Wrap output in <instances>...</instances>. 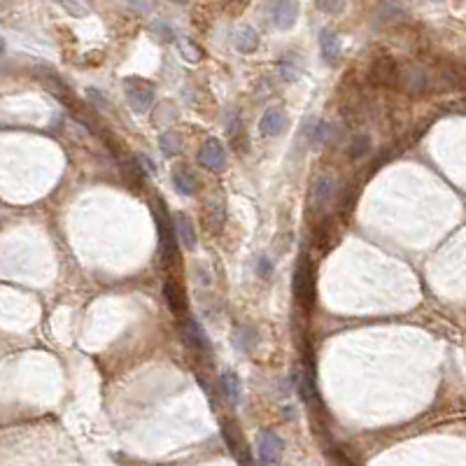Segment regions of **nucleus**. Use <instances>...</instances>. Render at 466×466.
Segmentation results:
<instances>
[{"label": "nucleus", "mask_w": 466, "mask_h": 466, "mask_svg": "<svg viewBox=\"0 0 466 466\" xmlns=\"http://www.w3.org/2000/svg\"><path fill=\"white\" fill-rule=\"evenodd\" d=\"M254 343H256L254 329H250V327H241V329H238V334H236V347L241 350V352H250V350L254 347Z\"/></svg>", "instance_id": "20"}, {"label": "nucleus", "mask_w": 466, "mask_h": 466, "mask_svg": "<svg viewBox=\"0 0 466 466\" xmlns=\"http://www.w3.org/2000/svg\"><path fill=\"white\" fill-rule=\"evenodd\" d=\"M163 296H165V301H168V308H170V312H173L175 317L185 315V310H187V296H185V292H182L180 282L173 280V278L165 280Z\"/></svg>", "instance_id": "10"}, {"label": "nucleus", "mask_w": 466, "mask_h": 466, "mask_svg": "<svg viewBox=\"0 0 466 466\" xmlns=\"http://www.w3.org/2000/svg\"><path fill=\"white\" fill-rule=\"evenodd\" d=\"M287 124H290V119H287V114L282 112L278 108H268L266 112L261 114V121H259V131L263 136L268 138H275L280 136V133L287 131Z\"/></svg>", "instance_id": "8"}, {"label": "nucleus", "mask_w": 466, "mask_h": 466, "mask_svg": "<svg viewBox=\"0 0 466 466\" xmlns=\"http://www.w3.org/2000/svg\"><path fill=\"white\" fill-rule=\"evenodd\" d=\"M177 52L180 57L187 61V63H199L203 59V49H201L192 38H180L177 40Z\"/></svg>", "instance_id": "16"}, {"label": "nucleus", "mask_w": 466, "mask_h": 466, "mask_svg": "<svg viewBox=\"0 0 466 466\" xmlns=\"http://www.w3.org/2000/svg\"><path fill=\"white\" fill-rule=\"evenodd\" d=\"M256 450H259L261 466H278L280 455H282V438L275 432H271V429H263L259 434Z\"/></svg>", "instance_id": "5"}, {"label": "nucleus", "mask_w": 466, "mask_h": 466, "mask_svg": "<svg viewBox=\"0 0 466 466\" xmlns=\"http://www.w3.org/2000/svg\"><path fill=\"white\" fill-rule=\"evenodd\" d=\"M173 185L182 196H194L199 192V180H196V175L192 170H187L185 165H177L173 170Z\"/></svg>", "instance_id": "14"}, {"label": "nucleus", "mask_w": 466, "mask_h": 466, "mask_svg": "<svg viewBox=\"0 0 466 466\" xmlns=\"http://www.w3.org/2000/svg\"><path fill=\"white\" fill-rule=\"evenodd\" d=\"M121 173H124V180L133 187H140V182H143V170H140V163L138 161H126L121 165Z\"/></svg>", "instance_id": "22"}, {"label": "nucleus", "mask_w": 466, "mask_h": 466, "mask_svg": "<svg viewBox=\"0 0 466 466\" xmlns=\"http://www.w3.org/2000/svg\"><path fill=\"white\" fill-rule=\"evenodd\" d=\"M175 231H177V236H180V241L185 243L189 250L196 247L194 226L189 222V217H185V214H175Z\"/></svg>", "instance_id": "17"}, {"label": "nucleus", "mask_w": 466, "mask_h": 466, "mask_svg": "<svg viewBox=\"0 0 466 466\" xmlns=\"http://www.w3.org/2000/svg\"><path fill=\"white\" fill-rule=\"evenodd\" d=\"M126 96L136 112H145V110H150L152 101H154V84L140 77L126 79Z\"/></svg>", "instance_id": "3"}, {"label": "nucleus", "mask_w": 466, "mask_h": 466, "mask_svg": "<svg viewBox=\"0 0 466 466\" xmlns=\"http://www.w3.org/2000/svg\"><path fill=\"white\" fill-rule=\"evenodd\" d=\"M199 161L201 165H205L207 170H214V173H219V170H224L226 165V154H224V147L219 140H205L203 145H201L199 150Z\"/></svg>", "instance_id": "6"}, {"label": "nucleus", "mask_w": 466, "mask_h": 466, "mask_svg": "<svg viewBox=\"0 0 466 466\" xmlns=\"http://www.w3.org/2000/svg\"><path fill=\"white\" fill-rule=\"evenodd\" d=\"M320 47H322V57H324L327 63L334 65L336 61L341 59V40H338V35H336V30H331V28L322 30Z\"/></svg>", "instance_id": "13"}, {"label": "nucleus", "mask_w": 466, "mask_h": 466, "mask_svg": "<svg viewBox=\"0 0 466 466\" xmlns=\"http://www.w3.org/2000/svg\"><path fill=\"white\" fill-rule=\"evenodd\" d=\"M331 199H334V180H331V177H317L315 185H312V194H310L312 207L322 210Z\"/></svg>", "instance_id": "12"}, {"label": "nucleus", "mask_w": 466, "mask_h": 466, "mask_svg": "<svg viewBox=\"0 0 466 466\" xmlns=\"http://www.w3.org/2000/svg\"><path fill=\"white\" fill-rule=\"evenodd\" d=\"M280 75L285 77L287 82H294V79H298V70H294V65H290V63H282Z\"/></svg>", "instance_id": "26"}, {"label": "nucleus", "mask_w": 466, "mask_h": 466, "mask_svg": "<svg viewBox=\"0 0 466 466\" xmlns=\"http://www.w3.org/2000/svg\"><path fill=\"white\" fill-rule=\"evenodd\" d=\"M256 268H259V273H261V275H266V278L273 273V263L268 261V256H261L259 263H256Z\"/></svg>", "instance_id": "27"}, {"label": "nucleus", "mask_w": 466, "mask_h": 466, "mask_svg": "<svg viewBox=\"0 0 466 466\" xmlns=\"http://www.w3.org/2000/svg\"><path fill=\"white\" fill-rule=\"evenodd\" d=\"M398 70L396 63L392 61L389 57L380 59L373 63V70H371V82L378 84V87H394L398 84Z\"/></svg>", "instance_id": "7"}, {"label": "nucleus", "mask_w": 466, "mask_h": 466, "mask_svg": "<svg viewBox=\"0 0 466 466\" xmlns=\"http://www.w3.org/2000/svg\"><path fill=\"white\" fill-rule=\"evenodd\" d=\"M182 338H185V345L189 350H194V352H205L207 350V341L203 336V331H201L199 322H189L185 324V334H182Z\"/></svg>", "instance_id": "15"}, {"label": "nucleus", "mask_w": 466, "mask_h": 466, "mask_svg": "<svg viewBox=\"0 0 466 466\" xmlns=\"http://www.w3.org/2000/svg\"><path fill=\"white\" fill-rule=\"evenodd\" d=\"M233 47L241 54H252L259 47V33L252 26H241L233 33Z\"/></svg>", "instance_id": "11"}, {"label": "nucleus", "mask_w": 466, "mask_h": 466, "mask_svg": "<svg viewBox=\"0 0 466 466\" xmlns=\"http://www.w3.org/2000/svg\"><path fill=\"white\" fill-rule=\"evenodd\" d=\"M398 87L410 96L427 94V91L432 89L429 70L422 68V65H408V68H401V72H398Z\"/></svg>", "instance_id": "2"}, {"label": "nucleus", "mask_w": 466, "mask_h": 466, "mask_svg": "<svg viewBox=\"0 0 466 466\" xmlns=\"http://www.w3.org/2000/svg\"><path fill=\"white\" fill-rule=\"evenodd\" d=\"M222 385H224V394L229 396V401L233 406H238L241 403V380L233 371H224L222 376Z\"/></svg>", "instance_id": "18"}, {"label": "nucleus", "mask_w": 466, "mask_h": 466, "mask_svg": "<svg viewBox=\"0 0 466 466\" xmlns=\"http://www.w3.org/2000/svg\"><path fill=\"white\" fill-rule=\"evenodd\" d=\"M434 3H443V0H434Z\"/></svg>", "instance_id": "29"}, {"label": "nucleus", "mask_w": 466, "mask_h": 466, "mask_svg": "<svg viewBox=\"0 0 466 466\" xmlns=\"http://www.w3.org/2000/svg\"><path fill=\"white\" fill-rule=\"evenodd\" d=\"M126 3L140 14H150V12L156 10V0H126Z\"/></svg>", "instance_id": "25"}, {"label": "nucleus", "mask_w": 466, "mask_h": 466, "mask_svg": "<svg viewBox=\"0 0 466 466\" xmlns=\"http://www.w3.org/2000/svg\"><path fill=\"white\" fill-rule=\"evenodd\" d=\"M224 222H226L224 196L217 194V196H212V199L207 201V205H205V226L212 233H219V231L224 229Z\"/></svg>", "instance_id": "9"}, {"label": "nucleus", "mask_w": 466, "mask_h": 466, "mask_svg": "<svg viewBox=\"0 0 466 466\" xmlns=\"http://www.w3.org/2000/svg\"><path fill=\"white\" fill-rule=\"evenodd\" d=\"M317 10L324 14H341L345 10V0H317Z\"/></svg>", "instance_id": "24"}, {"label": "nucleus", "mask_w": 466, "mask_h": 466, "mask_svg": "<svg viewBox=\"0 0 466 466\" xmlns=\"http://www.w3.org/2000/svg\"><path fill=\"white\" fill-rule=\"evenodd\" d=\"M366 152H369V138H366V136L354 138L352 143H350V147H347V156L350 159H361Z\"/></svg>", "instance_id": "23"}, {"label": "nucleus", "mask_w": 466, "mask_h": 466, "mask_svg": "<svg viewBox=\"0 0 466 466\" xmlns=\"http://www.w3.org/2000/svg\"><path fill=\"white\" fill-rule=\"evenodd\" d=\"M294 292H296L298 303H301L305 310H310L312 303H315V273H312L310 259H301V263L296 266V273H294Z\"/></svg>", "instance_id": "1"}, {"label": "nucleus", "mask_w": 466, "mask_h": 466, "mask_svg": "<svg viewBox=\"0 0 466 466\" xmlns=\"http://www.w3.org/2000/svg\"><path fill=\"white\" fill-rule=\"evenodd\" d=\"M298 3L296 0H273L268 14H271L273 26L278 30H290L298 19Z\"/></svg>", "instance_id": "4"}, {"label": "nucleus", "mask_w": 466, "mask_h": 466, "mask_svg": "<svg viewBox=\"0 0 466 466\" xmlns=\"http://www.w3.org/2000/svg\"><path fill=\"white\" fill-rule=\"evenodd\" d=\"M59 5L72 17H89L94 12L91 0H59Z\"/></svg>", "instance_id": "19"}, {"label": "nucleus", "mask_w": 466, "mask_h": 466, "mask_svg": "<svg viewBox=\"0 0 466 466\" xmlns=\"http://www.w3.org/2000/svg\"><path fill=\"white\" fill-rule=\"evenodd\" d=\"M182 150V143H180V136H177L175 131H168L161 136V152L168 156H175L177 152Z\"/></svg>", "instance_id": "21"}, {"label": "nucleus", "mask_w": 466, "mask_h": 466, "mask_svg": "<svg viewBox=\"0 0 466 466\" xmlns=\"http://www.w3.org/2000/svg\"><path fill=\"white\" fill-rule=\"evenodd\" d=\"M170 3H175V5H185V3H189V0H170Z\"/></svg>", "instance_id": "28"}]
</instances>
